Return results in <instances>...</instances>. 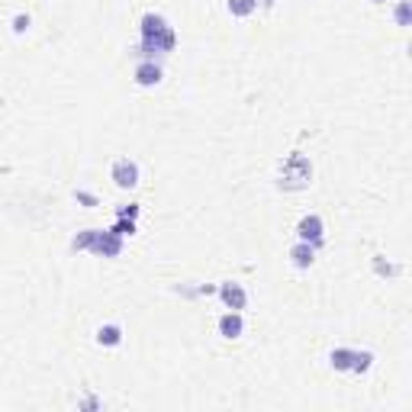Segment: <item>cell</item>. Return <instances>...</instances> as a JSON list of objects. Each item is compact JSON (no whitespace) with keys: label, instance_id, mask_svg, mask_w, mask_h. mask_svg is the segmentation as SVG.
<instances>
[{"label":"cell","instance_id":"3957f363","mask_svg":"<svg viewBox=\"0 0 412 412\" xmlns=\"http://www.w3.org/2000/svg\"><path fill=\"white\" fill-rule=\"evenodd\" d=\"M313 184V165L303 152H290V158L281 165V187L283 191H303Z\"/></svg>","mask_w":412,"mask_h":412},{"label":"cell","instance_id":"6da1fadb","mask_svg":"<svg viewBox=\"0 0 412 412\" xmlns=\"http://www.w3.org/2000/svg\"><path fill=\"white\" fill-rule=\"evenodd\" d=\"M174 46H177V32L165 16L161 13L142 16V46H139V52L146 58H155V55H168Z\"/></svg>","mask_w":412,"mask_h":412},{"label":"cell","instance_id":"5b68a950","mask_svg":"<svg viewBox=\"0 0 412 412\" xmlns=\"http://www.w3.org/2000/svg\"><path fill=\"white\" fill-rule=\"evenodd\" d=\"M297 238H300V242H309V245H316V248H319L322 238H326V222H322V216L319 213L303 216V219L297 222Z\"/></svg>","mask_w":412,"mask_h":412},{"label":"cell","instance_id":"9a60e30c","mask_svg":"<svg viewBox=\"0 0 412 412\" xmlns=\"http://www.w3.org/2000/svg\"><path fill=\"white\" fill-rule=\"evenodd\" d=\"M110 232H113V236H120V238L136 236V219H116V226Z\"/></svg>","mask_w":412,"mask_h":412},{"label":"cell","instance_id":"d6986e66","mask_svg":"<svg viewBox=\"0 0 412 412\" xmlns=\"http://www.w3.org/2000/svg\"><path fill=\"white\" fill-rule=\"evenodd\" d=\"M75 197H77V200H81V203H91V206H94V203H97V200H94V197H91V193H84V191H77V193H75Z\"/></svg>","mask_w":412,"mask_h":412},{"label":"cell","instance_id":"7a4b0ae2","mask_svg":"<svg viewBox=\"0 0 412 412\" xmlns=\"http://www.w3.org/2000/svg\"><path fill=\"white\" fill-rule=\"evenodd\" d=\"M75 252H94L100 258H120L122 255V238L113 232H100V229H84L77 232L75 242H71Z\"/></svg>","mask_w":412,"mask_h":412},{"label":"cell","instance_id":"7c38bea8","mask_svg":"<svg viewBox=\"0 0 412 412\" xmlns=\"http://www.w3.org/2000/svg\"><path fill=\"white\" fill-rule=\"evenodd\" d=\"M226 10H229L232 16H238V20H245V16L258 13V0H229V4H226Z\"/></svg>","mask_w":412,"mask_h":412},{"label":"cell","instance_id":"44dd1931","mask_svg":"<svg viewBox=\"0 0 412 412\" xmlns=\"http://www.w3.org/2000/svg\"><path fill=\"white\" fill-rule=\"evenodd\" d=\"M371 4H383V0H371Z\"/></svg>","mask_w":412,"mask_h":412},{"label":"cell","instance_id":"5bb4252c","mask_svg":"<svg viewBox=\"0 0 412 412\" xmlns=\"http://www.w3.org/2000/svg\"><path fill=\"white\" fill-rule=\"evenodd\" d=\"M393 16H397V23L406 30V26L412 23V7H409V0H399L397 10H393Z\"/></svg>","mask_w":412,"mask_h":412},{"label":"cell","instance_id":"9c48e42d","mask_svg":"<svg viewBox=\"0 0 412 412\" xmlns=\"http://www.w3.org/2000/svg\"><path fill=\"white\" fill-rule=\"evenodd\" d=\"M245 332V319L242 313H236V309H229V313L219 319V335L222 338H229V342H236V338H242Z\"/></svg>","mask_w":412,"mask_h":412},{"label":"cell","instance_id":"30bf717a","mask_svg":"<svg viewBox=\"0 0 412 412\" xmlns=\"http://www.w3.org/2000/svg\"><path fill=\"white\" fill-rule=\"evenodd\" d=\"M94 338H97V345H103V348H116V345H122V328L116 326V322H107V326H100L97 332H94Z\"/></svg>","mask_w":412,"mask_h":412},{"label":"cell","instance_id":"8992f818","mask_svg":"<svg viewBox=\"0 0 412 412\" xmlns=\"http://www.w3.org/2000/svg\"><path fill=\"white\" fill-rule=\"evenodd\" d=\"M161 77H165V71H161V65L155 58H142L136 61V71H132V81H136L139 87H158Z\"/></svg>","mask_w":412,"mask_h":412},{"label":"cell","instance_id":"2e32d148","mask_svg":"<svg viewBox=\"0 0 412 412\" xmlns=\"http://www.w3.org/2000/svg\"><path fill=\"white\" fill-rule=\"evenodd\" d=\"M30 26H32L30 13H16V16H13V32H16V36H23V32H30Z\"/></svg>","mask_w":412,"mask_h":412},{"label":"cell","instance_id":"ffe728a7","mask_svg":"<svg viewBox=\"0 0 412 412\" xmlns=\"http://www.w3.org/2000/svg\"><path fill=\"white\" fill-rule=\"evenodd\" d=\"M258 7H274V0H258Z\"/></svg>","mask_w":412,"mask_h":412},{"label":"cell","instance_id":"8fae6325","mask_svg":"<svg viewBox=\"0 0 412 412\" xmlns=\"http://www.w3.org/2000/svg\"><path fill=\"white\" fill-rule=\"evenodd\" d=\"M352 358H354L352 348H335V352L328 354V364H332V371H338V374H352Z\"/></svg>","mask_w":412,"mask_h":412},{"label":"cell","instance_id":"e0dca14e","mask_svg":"<svg viewBox=\"0 0 412 412\" xmlns=\"http://www.w3.org/2000/svg\"><path fill=\"white\" fill-rule=\"evenodd\" d=\"M374 267H377V274H380V277H393V274H399V267H393L390 261L383 264V258H380V255L374 258Z\"/></svg>","mask_w":412,"mask_h":412},{"label":"cell","instance_id":"277c9868","mask_svg":"<svg viewBox=\"0 0 412 412\" xmlns=\"http://www.w3.org/2000/svg\"><path fill=\"white\" fill-rule=\"evenodd\" d=\"M110 177H113V184L120 187V191H132V187L139 184V177H142L139 161L136 158H116L113 168H110Z\"/></svg>","mask_w":412,"mask_h":412},{"label":"cell","instance_id":"ba28073f","mask_svg":"<svg viewBox=\"0 0 412 412\" xmlns=\"http://www.w3.org/2000/svg\"><path fill=\"white\" fill-rule=\"evenodd\" d=\"M316 245H309V242H300L297 238V245L290 248V264L297 267V271H309V267L316 264Z\"/></svg>","mask_w":412,"mask_h":412},{"label":"cell","instance_id":"4fadbf2b","mask_svg":"<svg viewBox=\"0 0 412 412\" xmlns=\"http://www.w3.org/2000/svg\"><path fill=\"white\" fill-rule=\"evenodd\" d=\"M374 367V354L371 352H354V358H352V374H367Z\"/></svg>","mask_w":412,"mask_h":412},{"label":"cell","instance_id":"ac0fdd59","mask_svg":"<svg viewBox=\"0 0 412 412\" xmlns=\"http://www.w3.org/2000/svg\"><path fill=\"white\" fill-rule=\"evenodd\" d=\"M116 216H120V219H139V203L122 206V210H120V213H116Z\"/></svg>","mask_w":412,"mask_h":412},{"label":"cell","instance_id":"52a82bcc","mask_svg":"<svg viewBox=\"0 0 412 412\" xmlns=\"http://www.w3.org/2000/svg\"><path fill=\"white\" fill-rule=\"evenodd\" d=\"M219 300L226 309H236V313H242L245 306H248V290H245L242 283L236 281H222L219 283Z\"/></svg>","mask_w":412,"mask_h":412}]
</instances>
